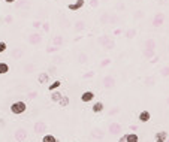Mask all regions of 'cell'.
<instances>
[{"instance_id": "obj_1", "label": "cell", "mask_w": 169, "mask_h": 142, "mask_svg": "<svg viewBox=\"0 0 169 142\" xmlns=\"http://www.w3.org/2000/svg\"><path fill=\"white\" fill-rule=\"evenodd\" d=\"M25 109H27V105H25V102H23V100L14 102V103L11 105V112H12V114H15V115L24 114Z\"/></svg>"}, {"instance_id": "obj_2", "label": "cell", "mask_w": 169, "mask_h": 142, "mask_svg": "<svg viewBox=\"0 0 169 142\" xmlns=\"http://www.w3.org/2000/svg\"><path fill=\"white\" fill-rule=\"evenodd\" d=\"M102 84H103V87L108 88V90H109V88H114V87H115V78L111 75H106L102 79Z\"/></svg>"}, {"instance_id": "obj_3", "label": "cell", "mask_w": 169, "mask_h": 142, "mask_svg": "<svg viewBox=\"0 0 169 142\" xmlns=\"http://www.w3.org/2000/svg\"><path fill=\"white\" fill-rule=\"evenodd\" d=\"M108 130H109V133L112 136H117V135L121 133V130H123V127L120 123H111L109 127H108Z\"/></svg>"}, {"instance_id": "obj_4", "label": "cell", "mask_w": 169, "mask_h": 142, "mask_svg": "<svg viewBox=\"0 0 169 142\" xmlns=\"http://www.w3.org/2000/svg\"><path fill=\"white\" fill-rule=\"evenodd\" d=\"M90 135H91V138H93V139H103V136H105V132H103L102 129H97V127H94Z\"/></svg>"}, {"instance_id": "obj_5", "label": "cell", "mask_w": 169, "mask_h": 142, "mask_svg": "<svg viewBox=\"0 0 169 142\" xmlns=\"http://www.w3.org/2000/svg\"><path fill=\"white\" fill-rule=\"evenodd\" d=\"M163 20H165V17H163V14H156L154 15V18H153V25L154 27H160L162 24H163Z\"/></svg>"}, {"instance_id": "obj_6", "label": "cell", "mask_w": 169, "mask_h": 142, "mask_svg": "<svg viewBox=\"0 0 169 142\" xmlns=\"http://www.w3.org/2000/svg\"><path fill=\"white\" fill-rule=\"evenodd\" d=\"M84 3H85V0H76L75 3H70L68 6L69 11H78V9H81L82 6H84Z\"/></svg>"}, {"instance_id": "obj_7", "label": "cell", "mask_w": 169, "mask_h": 142, "mask_svg": "<svg viewBox=\"0 0 169 142\" xmlns=\"http://www.w3.org/2000/svg\"><path fill=\"white\" fill-rule=\"evenodd\" d=\"M94 99V93L93 91H84L81 94V100L85 102V103H88V102H91Z\"/></svg>"}, {"instance_id": "obj_8", "label": "cell", "mask_w": 169, "mask_h": 142, "mask_svg": "<svg viewBox=\"0 0 169 142\" xmlns=\"http://www.w3.org/2000/svg\"><path fill=\"white\" fill-rule=\"evenodd\" d=\"M41 41H42V36L39 33L30 34V38H29V42H30L32 45H38V43H41Z\"/></svg>"}, {"instance_id": "obj_9", "label": "cell", "mask_w": 169, "mask_h": 142, "mask_svg": "<svg viewBox=\"0 0 169 142\" xmlns=\"http://www.w3.org/2000/svg\"><path fill=\"white\" fill-rule=\"evenodd\" d=\"M154 138H156V142H166V139H168V132H165V130L157 132Z\"/></svg>"}, {"instance_id": "obj_10", "label": "cell", "mask_w": 169, "mask_h": 142, "mask_svg": "<svg viewBox=\"0 0 169 142\" xmlns=\"http://www.w3.org/2000/svg\"><path fill=\"white\" fill-rule=\"evenodd\" d=\"M139 121L141 123H147V121H150V118H151V114L148 112V111H141V114H139Z\"/></svg>"}, {"instance_id": "obj_11", "label": "cell", "mask_w": 169, "mask_h": 142, "mask_svg": "<svg viewBox=\"0 0 169 142\" xmlns=\"http://www.w3.org/2000/svg\"><path fill=\"white\" fill-rule=\"evenodd\" d=\"M25 138H27V132H25L24 129H20V130H17V132H15V139H17V141L23 142Z\"/></svg>"}, {"instance_id": "obj_12", "label": "cell", "mask_w": 169, "mask_h": 142, "mask_svg": "<svg viewBox=\"0 0 169 142\" xmlns=\"http://www.w3.org/2000/svg\"><path fill=\"white\" fill-rule=\"evenodd\" d=\"M109 41H111V36H109V34H103V36H99V38H97V43H99V45H102V47H105V45H106Z\"/></svg>"}, {"instance_id": "obj_13", "label": "cell", "mask_w": 169, "mask_h": 142, "mask_svg": "<svg viewBox=\"0 0 169 142\" xmlns=\"http://www.w3.org/2000/svg\"><path fill=\"white\" fill-rule=\"evenodd\" d=\"M109 17H111V14L109 12H103L100 17H99V21H100V24H109Z\"/></svg>"}, {"instance_id": "obj_14", "label": "cell", "mask_w": 169, "mask_h": 142, "mask_svg": "<svg viewBox=\"0 0 169 142\" xmlns=\"http://www.w3.org/2000/svg\"><path fill=\"white\" fill-rule=\"evenodd\" d=\"M91 111H93L94 114H99V112H102V111H103V103H102V102H96L93 106H91Z\"/></svg>"}, {"instance_id": "obj_15", "label": "cell", "mask_w": 169, "mask_h": 142, "mask_svg": "<svg viewBox=\"0 0 169 142\" xmlns=\"http://www.w3.org/2000/svg\"><path fill=\"white\" fill-rule=\"evenodd\" d=\"M38 81H39V84H48V81H50V75H48L47 72H42V73L39 75V78H38Z\"/></svg>"}, {"instance_id": "obj_16", "label": "cell", "mask_w": 169, "mask_h": 142, "mask_svg": "<svg viewBox=\"0 0 169 142\" xmlns=\"http://www.w3.org/2000/svg\"><path fill=\"white\" fill-rule=\"evenodd\" d=\"M87 61H88V55H87L85 52H79V54H78V63H79V64H85Z\"/></svg>"}, {"instance_id": "obj_17", "label": "cell", "mask_w": 169, "mask_h": 142, "mask_svg": "<svg viewBox=\"0 0 169 142\" xmlns=\"http://www.w3.org/2000/svg\"><path fill=\"white\" fill-rule=\"evenodd\" d=\"M126 142H139V138L136 133H127L126 135Z\"/></svg>"}, {"instance_id": "obj_18", "label": "cell", "mask_w": 169, "mask_h": 142, "mask_svg": "<svg viewBox=\"0 0 169 142\" xmlns=\"http://www.w3.org/2000/svg\"><path fill=\"white\" fill-rule=\"evenodd\" d=\"M156 48V41L154 39H147L145 41V50H154Z\"/></svg>"}, {"instance_id": "obj_19", "label": "cell", "mask_w": 169, "mask_h": 142, "mask_svg": "<svg viewBox=\"0 0 169 142\" xmlns=\"http://www.w3.org/2000/svg\"><path fill=\"white\" fill-rule=\"evenodd\" d=\"M45 129H47V127H45L43 123H36V124H34V132H36V133H43Z\"/></svg>"}, {"instance_id": "obj_20", "label": "cell", "mask_w": 169, "mask_h": 142, "mask_svg": "<svg viewBox=\"0 0 169 142\" xmlns=\"http://www.w3.org/2000/svg\"><path fill=\"white\" fill-rule=\"evenodd\" d=\"M8 72H9V64L0 61V75H5V73H8Z\"/></svg>"}, {"instance_id": "obj_21", "label": "cell", "mask_w": 169, "mask_h": 142, "mask_svg": "<svg viewBox=\"0 0 169 142\" xmlns=\"http://www.w3.org/2000/svg\"><path fill=\"white\" fill-rule=\"evenodd\" d=\"M42 142H59V139L54 135H45L42 138Z\"/></svg>"}, {"instance_id": "obj_22", "label": "cell", "mask_w": 169, "mask_h": 142, "mask_svg": "<svg viewBox=\"0 0 169 142\" xmlns=\"http://www.w3.org/2000/svg\"><path fill=\"white\" fill-rule=\"evenodd\" d=\"M82 30H85L84 21H78V23H75V32H82Z\"/></svg>"}, {"instance_id": "obj_23", "label": "cell", "mask_w": 169, "mask_h": 142, "mask_svg": "<svg viewBox=\"0 0 169 142\" xmlns=\"http://www.w3.org/2000/svg\"><path fill=\"white\" fill-rule=\"evenodd\" d=\"M61 97H63V93H60V91H54L51 94V100H54V102H59Z\"/></svg>"}, {"instance_id": "obj_24", "label": "cell", "mask_w": 169, "mask_h": 142, "mask_svg": "<svg viewBox=\"0 0 169 142\" xmlns=\"http://www.w3.org/2000/svg\"><path fill=\"white\" fill-rule=\"evenodd\" d=\"M142 54H144V57L147 60H151L153 57H154V50H144Z\"/></svg>"}, {"instance_id": "obj_25", "label": "cell", "mask_w": 169, "mask_h": 142, "mask_svg": "<svg viewBox=\"0 0 169 142\" xmlns=\"http://www.w3.org/2000/svg\"><path fill=\"white\" fill-rule=\"evenodd\" d=\"M124 36H126L127 39H132V38H135V36H136V30H135V29H129V30H126Z\"/></svg>"}, {"instance_id": "obj_26", "label": "cell", "mask_w": 169, "mask_h": 142, "mask_svg": "<svg viewBox=\"0 0 169 142\" xmlns=\"http://www.w3.org/2000/svg\"><path fill=\"white\" fill-rule=\"evenodd\" d=\"M60 85H61V81H59V79H57V81H54V82H52L50 87H48V90H50V91H54V90H57V88H59Z\"/></svg>"}, {"instance_id": "obj_27", "label": "cell", "mask_w": 169, "mask_h": 142, "mask_svg": "<svg viewBox=\"0 0 169 142\" xmlns=\"http://www.w3.org/2000/svg\"><path fill=\"white\" fill-rule=\"evenodd\" d=\"M59 103H60V106L66 108V106L69 105V97H68V96H63V97H61V99L59 100Z\"/></svg>"}, {"instance_id": "obj_28", "label": "cell", "mask_w": 169, "mask_h": 142, "mask_svg": "<svg viewBox=\"0 0 169 142\" xmlns=\"http://www.w3.org/2000/svg\"><path fill=\"white\" fill-rule=\"evenodd\" d=\"M115 48V42L114 41H109L105 47H103V50H106V51H111V50H114Z\"/></svg>"}, {"instance_id": "obj_29", "label": "cell", "mask_w": 169, "mask_h": 142, "mask_svg": "<svg viewBox=\"0 0 169 142\" xmlns=\"http://www.w3.org/2000/svg\"><path fill=\"white\" fill-rule=\"evenodd\" d=\"M52 43H54V47H60V45L63 43V38H61V36H56L54 41H52Z\"/></svg>"}, {"instance_id": "obj_30", "label": "cell", "mask_w": 169, "mask_h": 142, "mask_svg": "<svg viewBox=\"0 0 169 142\" xmlns=\"http://www.w3.org/2000/svg\"><path fill=\"white\" fill-rule=\"evenodd\" d=\"M118 21H120V18L117 14H112L109 17V24H115V23H118Z\"/></svg>"}, {"instance_id": "obj_31", "label": "cell", "mask_w": 169, "mask_h": 142, "mask_svg": "<svg viewBox=\"0 0 169 142\" xmlns=\"http://www.w3.org/2000/svg\"><path fill=\"white\" fill-rule=\"evenodd\" d=\"M93 76H94V72L90 70V72H85L84 75H82V78H84V79H90V78H93Z\"/></svg>"}, {"instance_id": "obj_32", "label": "cell", "mask_w": 169, "mask_h": 142, "mask_svg": "<svg viewBox=\"0 0 169 142\" xmlns=\"http://www.w3.org/2000/svg\"><path fill=\"white\" fill-rule=\"evenodd\" d=\"M160 75L162 76H169V66H166V67H163V69H162Z\"/></svg>"}, {"instance_id": "obj_33", "label": "cell", "mask_w": 169, "mask_h": 142, "mask_svg": "<svg viewBox=\"0 0 169 142\" xmlns=\"http://www.w3.org/2000/svg\"><path fill=\"white\" fill-rule=\"evenodd\" d=\"M88 3H90V6H91V8H99V0H90V2H88Z\"/></svg>"}, {"instance_id": "obj_34", "label": "cell", "mask_w": 169, "mask_h": 142, "mask_svg": "<svg viewBox=\"0 0 169 142\" xmlns=\"http://www.w3.org/2000/svg\"><path fill=\"white\" fill-rule=\"evenodd\" d=\"M145 84H147L148 87H151L153 84H154V78H153V76H150V78H147V79H145Z\"/></svg>"}, {"instance_id": "obj_35", "label": "cell", "mask_w": 169, "mask_h": 142, "mask_svg": "<svg viewBox=\"0 0 169 142\" xmlns=\"http://www.w3.org/2000/svg\"><path fill=\"white\" fill-rule=\"evenodd\" d=\"M6 48H8V45H6L5 42H0V54H2V52H5Z\"/></svg>"}, {"instance_id": "obj_36", "label": "cell", "mask_w": 169, "mask_h": 142, "mask_svg": "<svg viewBox=\"0 0 169 142\" xmlns=\"http://www.w3.org/2000/svg\"><path fill=\"white\" fill-rule=\"evenodd\" d=\"M108 64H111V59H105L103 61L100 63V67H106Z\"/></svg>"}, {"instance_id": "obj_37", "label": "cell", "mask_w": 169, "mask_h": 142, "mask_svg": "<svg viewBox=\"0 0 169 142\" xmlns=\"http://www.w3.org/2000/svg\"><path fill=\"white\" fill-rule=\"evenodd\" d=\"M120 112V108H114L112 111H109V115H115V114H118Z\"/></svg>"}, {"instance_id": "obj_38", "label": "cell", "mask_w": 169, "mask_h": 142, "mask_svg": "<svg viewBox=\"0 0 169 142\" xmlns=\"http://www.w3.org/2000/svg\"><path fill=\"white\" fill-rule=\"evenodd\" d=\"M57 50H59V47H52V48L50 47V48H47V51H48V52H54V51H57Z\"/></svg>"}, {"instance_id": "obj_39", "label": "cell", "mask_w": 169, "mask_h": 142, "mask_svg": "<svg viewBox=\"0 0 169 142\" xmlns=\"http://www.w3.org/2000/svg\"><path fill=\"white\" fill-rule=\"evenodd\" d=\"M135 17H136V18H142V17H144V14H142L141 11H138V12L135 14Z\"/></svg>"}, {"instance_id": "obj_40", "label": "cell", "mask_w": 169, "mask_h": 142, "mask_svg": "<svg viewBox=\"0 0 169 142\" xmlns=\"http://www.w3.org/2000/svg\"><path fill=\"white\" fill-rule=\"evenodd\" d=\"M124 8H126V6H124V5H123V3H118V6H117V9H120V11H121V9H123V11H124Z\"/></svg>"}, {"instance_id": "obj_41", "label": "cell", "mask_w": 169, "mask_h": 142, "mask_svg": "<svg viewBox=\"0 0 169 142\" xmlns=\"http://www.w3.org/2000/svg\"><path fill=\"white\" fill-rule=\"evenodd\" d=\"M118 142H126V135H123V136L118 139Z\"/></svg>"}, {"instance_id": "obj_42", "label": "cell", "mask_w": 169, "mask_h": 142, "mask_svg": "<svg viewBox=\"0 0 169 142\" xmlns=\"http://www.w3.org/2000/svg\"><path fill=\"white\" fill-rule=\"evenodd\" d=\"M121 33H123V30H121V29H117V30L114 32V34H121Z\"/></svg>"}, {"instance_id": "obj_43", "label": "cell", "mask_w": 169, "mask_h": 142, "mask_svg": "<svg viewBox=\"0 0 169 142\" xmlns=\"http://www.w3.org/2000/svg\"><path fill=\"white\" fill-rule=\"evenodd\" d=\"M33 25H34V27H36V29H38V27L41 25V23H39V21H36V23H33Z\"/></svg>"}, {"instance_id": "obj_44", "label": "cell", "mask_w": 169, "mask_h": 142, "mask_svg": "<svg viewBox=\"0 0 169 142\" xmlns=\"http://www.w3.org/2000/svg\"><path fill=\"white\" fill-rule=\"evenodd\" d=\"M43 29H45V32H48V30H50V25L45 24V25H43Z\"/></svg>"}, {"instance_id": "obj_45", "label": "cell", "mask_w": 169, "mask_h": 142, "mask_svg": "<svg viewBox=\"0 0 169 142\" xmlns=\"http://www.w3.org/2000/svg\"><path fill=\"white\" fill-rule=\"evenodd\" d=\"M5 2H6V3H14L15 0H5Z\"/></svg>"}, {"instance_id": "obj_46", "label": "cell", "mask_w": 169, "mask_h": 142, "mask_svg": "<svg viewBox=\"0 0 169 142\" xmlns=\"http://www.w3.org/2000/svg\"><path fill=\"white\" fill-rule=\"evenodd\" d=\"M135 2H141V0H135Z\"/></svg>"}, {"instance_id": "obj_47", "label": "cell", "mask_w": 169, "mask_h": 142, "mask_svg": "<svg viewBox=\"0 0 169 142\" xmlns=\"http://www.w3.org/2000/svg\"><path fill=\"white\" fill-rule=\"evenodd\" d=\"M168 103H169V97H168Z\"/></svg>"}, {"instance_id": "obj_48", "label": "cell", "mask_w": 169, "mask_h": 142, "mask_svg": "<svg viewBox=\"0 0 169 142\" xmlns=\"http://www.w3.org/2000/svg\"><path fill=\"white\" fill-rule=\"evenodd\" d=\"M168 142H169V138H168Z\"/></svg>"}, {"instance_id": "obj_49", "label": "cell", "mask_w": 169, "mask_h": 142, "mask_svg": "<svg viewBox=\"0 0 169 142\" xmlns=\"http://www.w3.org/2000/svg\"><path fill=\"white\" fill-rule=\"evenodd\" d=\"M103 2H106V0H103Z\"/></svg>"}]
</instances>
